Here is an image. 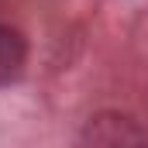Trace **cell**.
Masks as SVG:
<instances>
[{
	"instance_id": "cell-1",
	"label": "cell",
	"mask_w": 148,
	"mask_h": 148,
	"mask_svg": "<svg viewBox=\"0 0 148 148\" xmlns=\"http://www.w3.org/2000/svg\"><path fill=\"white\" fill-rule=\"evenodd\" d=\"M76 148H148L145 131L127 114H97L79 131Z\"/></svg>"
},
{
	"instance_id": "cell-2",
	"label": "cell",
	"mask_w": 148,
	"mask_h": 148,
	"mask_svg": "<svg viewBox=\"0 0 148 148\" xmlns=\"http://www.w3.org/2000/svg\"><path fill=\"white\" fill-rule=\"evenodd\" d=\"M24 62H28V41H24V35L17 28L0 24V86L17 79L21 69H24Z\"/></svg>"
}]
</instances>
